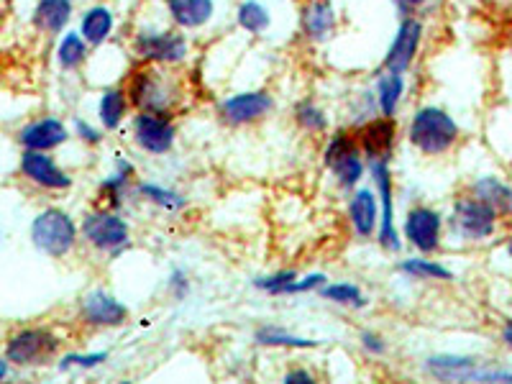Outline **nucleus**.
Here are the masks:
<instances>
[{
    "mask_svg": "<svg viewBox=\"0 0 512 384\" xmlns=\"http://www.w3.org/2000/svg\"><path fill=\"white\" fill-rule=\"evenodd\" d=\"M88 47L90 44L82 39L80 31H77V34H64L57 47V64L67 72L77 70V67H82L85 59H88Z\"/></svg>",
    "mask_w": 512,
    "mask_h": 384,
    "instance_id": "nucleus-32",
    "label": "nucleus"
},
{
    "mask_svg": "<svg viewBox=\"0 0 512 384\" xmlns=\"http://www.w3.org/2000/svg\"><path fill=\"white\" fill-rule=\"evenodd\" d=\"M72 0H39L34 8V26L44 34H62L64 26L70 24Z\"/></svg>",
    "mask_w": 512,
    "mask_h": 384,
    "instance_id": "nucleus-22",
    "label": "nucleus"
},
{
    "mask_svg": "<svg viewBox=\"0 0 512 384\" xmlns=\"http://www.w3.org/2000/svg\"><path fill=\"white\" fill-rule=\"evenodd\" d=\"M177 139V128L172 118L162 113H139L134 118V141L146 154L162 157L172 152Z\"/></svg>",
    "mask_w": 512,
    "mask_h": 384,
    "instance_id": "nucleus-13",
    "label": "nucleus"
},
{
    "mask_svg": "<svg viewBox=\"0 0 512 384\" xmlns=\"http://www.w3.org/2000/svg\"><path fill=\"white\" fill-rule=\"evenodd\" d=\"M75 131H77V136L85 141V144H100V141H103V134H100L98 128H93L90 123L80 121V118L75 121Z\"/></svg>",
    "mask_w": 512,
    "mask_h": 384,
    "instance_id": "nucleus-39",
    "label": "nucleus"
},
{
    "mask_svg": "<svg viewBox=\"0 0 512 384\" xmlns=\"http://www.w3.org/2000/svg\"><path fill=\"white\" fill-rule=\"evenodd\" d=\"M428 0H397V6H400L402 13H413L418 8H423Z\"/></svg>",
    "mask_w": 512,
    "mask_h": 384,
    "instance_id": "nucleus-41",
    "label": "nucleus"
},
{
    "mask_svg": "<svg viewBox=\"0 0 512 384\" xmlns=\"http://www.w3.org/2000/svg\"><path fill=\"white\" fill-rule=\"evenodd\" d=\"M21 175L47 190H67L72 185V177L47 152H34V149H26L21 157Z\"/></svg>",
    "mask_w": 512,
    "mask_h": 384,
    "instance_id": "nucleus-16",
    "label": "nucleus"
},
{
    "mask_svg": "<svg viewBox=\"0 0 512 384\" xmlns=\"http://www.w3.org/2000/svg\"><path fill=\"white\" fill-rule=\"evenodd\" d=\"M497 213L495 208H489L484 200L474 198H459L454 203V210H451V216H448V228L454 233L456 239L461 241H487L497 228Z\"/></svg>",
    "mask_w": 512,
    "mask_h": 384,
    "instance_id": "nucleus-6",
    "label": "nucleus"
},
{
    "mask_svg": "<svg viewBox=\"0 0 512 384\" xmlns=\"http://www.w3.org/2000/svg\"><path fill=\"white\" fill-rule=\"evenodd\" d=\"M136 192H139V198H144L146 203L157 205V208L167 210V213H177V210H182L187 205V198H182L180 192L154 185V182H141V185H136Z\"/></svg>",
    "mask_w": 512,
    "mask_h": 384,
    "instance_id": "nucleus-33",
    "label": "nucleus"
},
{
    "mask_svg": "<svg viewBox=\"0 0 512 384\" xmlns=\"http://www.w3.org/2000/svg\"><path fill=\"white\" fill-rule=\"evenodd\" d=\"M169 18L177 29H203L216 16V0H164Z\"/></svg>",
    "mask_w": 512,
    "mask_h": 384,
    "instance_id": "nucleus-21",
    "label": "nucleus"
},
{
    "mask_svg": "<svg viewBox=\"0 0 512 384\" xmlns=\"http://www.w3.org/2000/svg\"><path fill=\"white\" fill-rule=\"evenodd\" d=\"M236 21H239L241 29L246 31V34H264V31L272 26V16H269V8L264 6V3H259V0H244L239 6V11H236Z\"/></svg>",
    "mask_w": 512,
    "mask_h": 384,
    "instance_id": "nucleus-31",
    "label": "nucleus"
},
{
    "mask_svg": "<svg viewBox=\"0 0 512 384\" xmlns=\"http://www.w3.org/2000/svg\"><path fill=\"white\" fill-rule=\"evenodd\" d=\"M59 338L49 328H24L6 344V359L16 367H41L57 356Z\"/></svg>",
    "mask_w": 512,
    "mask_h": 384,
    "instance_id": "nucleus-9",
    "label": "nucleus"
},
{
    "mask_svg": "<svg viewBox=\"0 0 512 384\" xmlns=\"http://www.w3.org/2000/svg\"><path fill=\"white\" fill-rule=\"evenodd\" d=\"M349 223L359 239H372L379 228V198L377 190L361 187L349 200Z\"/></svg>",
    "mask_w": 512,
    "mask_h": 384,
    "instance_id": "nucleus-19",
    "label": "nucleus"
},
{
    "mask_svg": "<svg viewBox=\"0 0 512 384\" xmlns=\"http://www.w3.org/2000/svg\"><path fill=\"white\" fill-rule=\"evenodd\" d=\"M285 382L287 384H313L315 374H310L308 369H290V372L285 374Z\"/></svg>",
    "mask_w": 512,
    "mask_h": 384,
    "instance_id": "nucleus-40",
    "label": "nucleus"
},
{
    "mask_svg": "<svg viewBox=\"0 0 512 384\" xmlns=\"http://www.w3.org/2000/svg\"><path fill=\"white\" fill-rule=\"evenodd\" d=\"M103 361H108V351H98V354H70L62 359V369H95Z\"/></svg>",
    "mask_w": 512,
    "mask_h": 384,
    "instance_id": "nucleus-37",
    "label": "nucleus"
},
{
    "mask_svg": "<svg viewBox=\"0 0 512 384\" xmlns=\"http://www.w3.org/2000/svg\"><path fill=\"white\" fill-rule=\"evenodd\" d=\"M507 254H510V256H512V239H510V241H507Z\"/></svg>",
    "mask_w": 512,
    "mask_h": 384,
    "instance_id": "nucleus-44",
    "label": "nucleus"
},
{
    "mask_svg": "<svg viewBox=\"0 0 512 384\" xmlns=\"http://www.w3.org/2000/svg\"><path fill=\"white\" fill-rule=\"evenodd\" d=\"M402 95H405V75H397V72H382L377 80L374 98H377V108L384 118L397 116Z\"/></svg>",
    "mask_w": 512,
    "mask_h": 384,
    "instance_id": "nucleus-25",
    "label": "nucleus"
},
{
    "mask_svg": "<svg viewBox=\"0 0 512 384\" xmlns=\"http://www.w3.org/2000/svg\"><path fill=\"white\" fill-rule=\"evenodd\" d=\"M361 154L369 162H392L397 144V123L395 118H369L364 126L356 128Z\"/></svg>",
    "mask_w": 512,
    "mask_h": 384,
    "instance_id": "nucleus-14",
    "label": "nucleus"
},
{
    "mask_svg": "<svg viewBox=\"0 0 512 384\" xmlns=\"http://www.w3.org/2000/svg\"><path fill=\"white\" fill-rule=\"evenodd\" d=\"M274 111V98L267 90H249V93H236L218 105V118L226 126L239 128L249 123H259Z\"/></svg>",
    "mask_w": 512,
    "mask_h": 384,
    "instance_id": "nucleus-12",
    "label": "nucleus"
},
{
    "mask_svg": "<svg viewBox=\"0 0 512 384\" xmlns=\"http://www.w3.org/2000/svg\"><path fill=\"white\" fill-rule=\"evenodd\" d=\"M295 121L297 126L308 131V134H326L328 131V116L315 100H300L295 105Z\"/></svg>",
    "mask_w": 512,
    "mask_h": 384,
    "instance_id": "nucleus-34",
    "label": "nucleus"
},
{
    "mask_svg": "<svg viewBox=\"0 0 512 384\" xmlns=\"http://www.w3.org/2000/svg\"><path fill=\"white\" fill-rule=\"evenodd\" d=\"M126 93L139 113L172 116L185 90H182V82L172 72L162 70V64H144L141 70L131 75Z\"/></svg>",
    "mask_w": 512,
    "mask_h": 384,
    "instance_id": "nucleus-1",
    "label": "nucleus"
},
{
    "mask_svg": "<svg viewBox=\"0 0 512 384\" xmlns=\"http://www.w3.org/2000/svg\"><path fill=\"white\" fill-rule=\"evenodd\" d=\"M420 44H423V21L415 16H405L400 21V26H397V34L392 39L390 49L384 54L382 72L405 75L413 67L415 57H418Z\"/></svg>",
    "mask_w": 512,
    "mask_h": 384,
    "instance_id": "nucleus-11",
    "label": "nucleus"
},
{
    "mask_svg": "<svg viewBox=\"0 0 512 384\" xmlns=\"http://www.w3.org/2000/svg\"><path fill=\"white\" fill-rule=\"evenodd\" d=\"M254 341L259 346H272V349H315V346H320V341L295 336V333L285 331V328H280V326L256 328Z\"/></svg>",
    "mask_w": 512,
    "mask_h": 384,
    "instance_id": "nucleus-27",
    "label": "nucleus"
},
{
    "mask_svg": "<svg viewBox=\"0 0 512 384\" xmlns=\"http://www.w3.org/2000/svg\"><path fill=\"white\" fill-rule=\"evenodd\" d=\"M300 26L310 41L331 39L338 26V11L331 0H308L300 13Z\"/></svg>",
    "mask_w": 512,
    "mask_h": 384,
    "instance_id": "nucleus-20",
    "label": "nucleus"
},
{
    "mask_svg": "<svg viewBox=\"0 0 512 384\" xmlns=\"http://www.w3.org/2000/svg\"><path fill=\"white\" fill-rule=\"evenodd\" d=\"M472 195L484 200L489 208H495L497 216H512V187L500 177H479L472 185Z\"/></svg>",
    "mask_w": 512,
    "mask_h": 384,
    "instance_id": "nucleus-24",
    "label": "nucleus"
},
{
    "mask_svg": "<svg viewBox=\"0 0 512 384\" xmlns=\"http://www.w3.org/2000/svg\"><path fill=\"white\" fill-rule=\"evenodd\" d=\"M131 180H134V164L126 162V159H118L116 172L100 185V195L108 200V208H118L123 203V195L128 192Z\"/></svg>",
    "mask_w": 512,
    "mask_h": 384,
    "instance_id": "nucleus-30",
    "label": "nucleus"
},
{
    "mask_svg": "<svg viewBox=\"0 0 512 384\" xmlns=\"http://www.w3.org/2000/svg\"><path fill=\"white\" fill-rule=\"evenodd\" d=\"M484 361L477 356H456V354H436L425 361V374L441 382H477L479 369Z\"/></svg>",
    "mask_w": 512,
    "mask_h": 384,
    "instance_id": "nucleus-17",
    "label": "nucleus"
},
{
    "mask_svg": "<svg viewBox=\"0 0 512 384\" xmlns=\"http://www.w3.org/2000/svg\"><path fill=\"white\" fill-rule=\"evenodd\" d=\"M80 318L95 328H118L128 320V308L108 290H93L80 300Z\"/></svg>",
    "mask_w": 512,
    "mask_h": 384,
    "instance_id": "nucleus-15",
    "label": "nucleus"
},
{
    "mask_svg": "<svg viewBox=\"0 0 512 384\" xmlns=\"http://www.w3.org/2000/svg\"><path fill=\"white\" fill-rule=\"evenodd\" d=\"M318 292L323 300H328V303L333 305H344V308L361 310L369 305L367 295H364L361 287L354 285V282H326Z\"/></svg>",
    "mask_w": 512,
    "mask_h": 384,
    "instance_id": "nucleus-29",
    "label": "nucleus"
},
{
    "mask_svg": "<svg viewBox=\"0 0 512 384\" xmlns=\"http://www.w3.org/2000/svg\"><path fill=\"white\" fill-rule=\"evenodd\" d=\"M410 144L425 157H441L459 141V123L448 116L443 108L436 105H423L408 126Z\"/></svg>",
    "mask_w": 512,
    "mask_h": 384,
    "instance_id": "nucleus-2",
    "label": "nucleus"
},
{
    "mask_svg": "<svg viewBox=\"0 0 512 384\" xmlns=\"http://www.w3.org/2000/svg\"><path fill=\"white\" fill-rule=\"evenodd\" d=\"M364 154H361L359 139H356V131H336V134L328 139L326 152H323V164L331 169V175L336 177L338 187L344 190H354L361 182L364 172H367V162H364Z\"/></svg>",
    "mask_w": 512,
    "mask_h": 384,
    "instance_id": "nucleus-3",
    "label": "nucleus"
},
{
    "mask_svg": "<svg viewBox=\"0 0 512 384\" xmlns=\"http://www.w3.org/2000/svg\"><path fill=\"white\" fill-rule=\"evenodd\" d=\"M113 26H116V16L108 6H93L82 13L80 18V36L88 41L90 47H100L111 39Z\"/></svg>",
    "mask_w": 512,
    "mask_h": 384,
    "instance_id": "nucleus-23",
    "label": "nucleus"
},
{
    "mask_svg": "<svg viewBox=\"0 0 512 384\" xmlns=\"http://www.w3.org/2000/svg\"><path fill=\"white\" fill-rule=\"evenodd\" d=\"M167 290H169V295L175 297L177 303H182V300H185V297L190 295L192 285H190V274H187V269L175 267V269H172V272H169Z\"/></svg>",
    "mask_w": 512,
    "mask_h": 384,
    "instance_id": "nucleus-36",
    "label": "nucleus"
},
{
    "mask_svg": "<svg viewBox=\"0 0 512 384\" xmlns=\"http://www.w3.org/2000/svg\"><path fill=\"white\" fill-rule=\"evenodd\" d=\"M300 274L295 269H282V272L274 274H264V277H256L254 287L256 290L267 292V295H290L292 285Z\"/></svg>",
    "mask_w": 512,
    "mask_h": 384,
    "instance_id": "nucleus-35",
    "label": "nucleus"
},
{
    "mask_svg": "<svg viewBox=\"0 0 512 384\" xmlns=\"http://www.w3.org/2000/svg\"><path fill=\"white\" fill-rule=\"evenodd\" d=\"M400 272L408 274L410 280H420V282H448V280H454V272H451V269L443 267L441 262H433V259H423V256L402 259Z\"/></svg>",
    "mask_w": 512,
    "mask_h": 384,
    "instance_id": "nucleus-28",
    "label": "nucleus"
},
{
    "mask_svg": "<svg viewBox=\"0 0 512 384\" xmlns=\"http://www.w3.org/2000/svg\"><path fill=\"white\" fill-rule=\"evenodd\" d=\"M80 231L82 239L88 241L93 249L103 251V254L118 256L128 249V244H131V228H128V223L111 208L88 213L85 221H82Z\"/></svg>",
    "mask_w": 512,
    "mask_h": 384,
    "instance_id": "nucleus-7",
    "label": "nucleus"
},
{
    "mask_svg": "<svg viewBox=\"0 0 512 384\" xmlns=\"http://www.w3.org/2000/svg\"><path fill=\"white\" fill-rule=\"evenodd\" d=\"M359 341H361V349L367 351L369 356H384V354H387V341H384L382 333L364 331L359 336Z\"/></svg>",
    "mask_w": 512,
    "mask_h": 384,
    "instance_id": "nucleus-38",
    "label": "nucleus"
},
{
    "mask_svg": "<svg viewBox=\"0 0 512 384\" xmlns=\"http://www.w3.org/2000/svg\"><path fill=\"white\" fill-rule=\"evenodd\" d=\"M402 236L420 254H433L441 249L443 216L428 205H415L408 210L405 223H402Z\"/></svg>",
    "mask_w": 512,
    "mask_h": 384,
    "instance_id": "nucleus-10",
    "label": "nucleus"
},
{
    "mask_svg": "<svg viewBox=\"0 0 512 384\" xmlns=\"http://www.w3.org/2000/svg\"><path fill=\"white\" fill-rule=\"evenodd\" d=\"M502 341H505V346L512 349V320H507L505 328H502Z\"/></svg>",
    "mask_w": 512,
    "mask_h": 384,
    "instance_id": "nucleus-42",
    "label": "nucleus"
},
{
    "mask_svg": "<svg viewBox=\"0 0 512 384\" xmlns=\"http://www.w3.org/2000/svg\"><path fill=\"white\" fill-rule=\"evenodd\" d=\"M77 236H80V228L72 221L70 213H64L59 208H47L41 210L39 216L31 223V241L39 251L54 256H67L77 244Z\"/></svg>",
    "mask_w": 512,
    "mask_h": 384,
    "instance_id": "nucleus-4",
    "label": "nucleus"
},
{
    "mask_svg": "<svg viewBox=\"0 0 512 384\" xmlns=\"http://www.w3.org/2000/svg\"><path fill=\"white\" fill-rule=\"evenodd\" d=\"M128 93L123 88H105L103 95H100V103H98V116L103 128L108 131H116L123 121H126V113H128Z\"/></svg>",
    "mask_w": 512,
    "mask_h": 384,
    "instance_id": "nucleus-26",
    "label": "nucleus"
},
{
    "mask_svg": "<svg viewBox=\"0 0 512 384\" xmlns=\"http://www.w3.org/2000/svg\"><path fill=\"white\" fill-rule=\"evenodd\" d=\"M369 172L374 177V190L379 198L377 241L384 251L397 254L402 249V241L395 226V177H392L390 162H369Z\"/></svg>",
    "mask_w": 512,
    "mask_h": 384,
    "instance_id": "nucleus-8",
    "label": "nucleus"
},
{
    "mask_svg": "<svg viewBox=\"0 0 512 384\" xmlns=\"http://www.w3.org/2000/svg\"><path fill=\"white\" fill-rule=\"evenodd\" d=\"M67 139H70V131L57 118H39L18 131V141L24 144V149H34V152H52Z\"/></svg>",
    "mask_w": 512,
    "mask_h": 384,
    "instance_id": "nucleus-18",
    "label": "nucleus"
},
{
    "mask_svg": "<svg viewBox=\"0 0 512 384\" xmlns=\"http://www.w3.org/2000/svg\"><path fill=\"white\" fill-rule=\"evenodd\" d=\"M131 47L144 64H162V67H175V64L185 62L187 54H190L185 34L172 29L136 31Z\"/></svg>",
    "mask_w": 512,
    "mask_h": 384,
    "instance_id": "nucleus-5",
    "label": "nucleus"
},
{
    "mask_svg": "<svg viewBox=\"0 0 512 384\" xmlns=\"http://www.w3.org/2000/svg\"><path fill=\"white\" fill-rule=\"evenodd\" d=\"M6 374H8V361L0 359V379L6 377Z\"/></svg>",
    "mask_w": 512,
    "mask_h": 384,
    "instance_id": "nucleus-43",
    "label": "nucleus"
}]
</instances>
